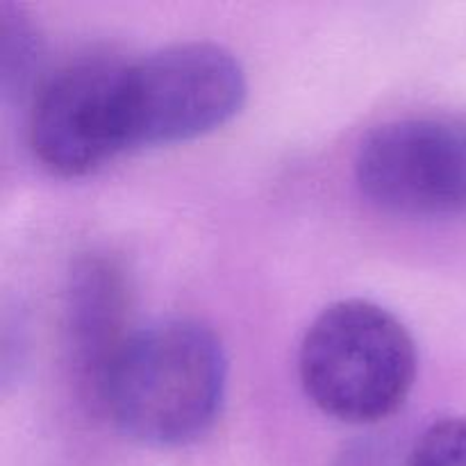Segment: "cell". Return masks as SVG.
<instances>
[{"label": "cell", "instance_id": "obj_1", "mask_svg": "<svg viewBox=\"0 0 466 466\" xmlns=\"http://www.w3.org/2000/svg\"><path fill=\"white\" fill-rule=\"evenodd\" d=\"M228 391V355L217 332L191 317L157 319L118 346L98 387L114 426L153 449L208 435Z\"/></svg>", "mask_w": 466, "mask_h": 466}, {"label": "cell", "instance_id": "obj_2", "mask_svg": "<svg viewBox=\"0 0 466 466\" xmlns=\"http://www.w3.org/2000/svg\"><path fill=\"white\" fill-rule=\"evenodd\" d=\"M299 376L308 399L350 426L399 412L417 378V346L408 328L362 299L328 305L305 332Z\"/></svg>", "mask_w": 466, "mask_h": 466}, {"label": "cell", "instance_id": "obj_3", "mask_svg": "<svg viewBox=\"0 0 466 466\" xmlns=\"http://www.w3.org/2000/svg\"><path fill=\"white\" fill-rule=\"evenodd\" d=\"M239 59L212 41H185L121 66L118 116L126 150L198 139L246 100Z\"/></svg>", "mask_w": 466, "mask_h": 466}, {"label": "cell", "instance_id": "obj_4", "mask_svg": "<svg viewBox=\"0 0 466 466\" xmlns=\"http://www.w3.org/2000/svg\"><path fill=\"white\" fill-rule=\"evenodd\" d=\"M360 191L403 217H458L466 212V121L410 116L369 132L355 157Z\"/></svg>", "mask_w": 466, "mask_h": 466}, {"label": "cell", "instance_id": "obj_5", "mask_svg": "<svg viewBox=\"0 0 466 466\" xmlns=\"http://www.w3.org/2000/svg\"><path fill=\"white\" fill-rule=\"evenodd\" d=\"M123 62L82 59L36 91L30 146L41 167L62 177L89 176L126 150L118 116Z\"/></svg>", "mask_w": 466, "mask_h": 466}, {"label": "cell", "instance_id": "obj_6", "mask_svg": "<svg viewBox=\"0 0 466 466\" xmlns=\"http://www.w3.org/2000/svg\"><path fill=\"white\" fill-rule=\"evenodd\" d=\"M126 287L121 271L107 259H86L73 271L68 289L66 328L73 362L91 382L98 396L100 380L118 346L130 332H123Z\"/></svg>", "mask_w": 466, "mask_h": 466}, {"label": "cell", "instance_id": "obj_7", "mask_svg": "<svg viewBox=\"0 0 466 466\" xmlns=\"http://www.w3.org/2000/svg\"><path fill=\"white\" fill-rule=\"evenodd\" d=\"M405 466H466V419L451 417L428 426Z\"/></svg>", "mask_w": 466, "mask_h": 466}]
</instances>
